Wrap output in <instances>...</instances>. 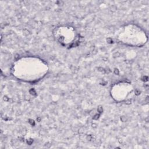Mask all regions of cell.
<instances>
[{
  "label": "cell",
  "mask_w": 149,
  "mask_h": 149,
  "mask_svg": "<svg viewBox=\"0 0 149 149\" xmlns=\"http://www.w3.org/2000/svg\"><path fill=\"white\" fill-rule=\"evenodd\" d=\"M49 68L42 59L35 56H24L16 59L10 69L12 75L20 81L34 83L42 79Z\"/></svg>",
  "instance_id": "6da1fadb"
},
{
  "label": "cell",
  "mask_w": 149,
  "mask_h": 149,
  "mask_svg": "<svg viewBox=\"0 0 149 149\" xmlns=\"http://www.w3.org/2000/svg\"><path fill=\"white\" fill-rule=\"evenodd\" d=\"M115 36L119 42L134 47H143L148 39L145 31L134 23L123 25L117 30Z\"/></svg>",
  "instance_id": "7a4b0ae2"
},
{
  "label": "cell",
  "mask_w": 149,
  "mask_h": 149,
  "mask_svg": "<svg viewBox=\"0 0 149 149\" xmlns=\"http://www.w3.org/2000/svg\"><path fill=\"white\" fill-rule=\"evenodd\" d=\"M55 40L61 46L70 48L78 41L79 37L76 30L72 26L62 24L55 27L52 31Z\"/></svg>",
  "instance_id": "3957f363"
},
{
  "label": "cell",
  "mask_w": 149,
  "mask_h": 149,
  "mask_svg": "<svg viewBox=\"0 0 149 149\" xmlns=\"http://www.w3.org/2000/svg\"><path fill=\"white\" fill-rule=\"evenodd\" d=\"M110 94L115 101L125 102L133 98L134 95V89L130 83L125 81H119L111 86Z\"/></svg>",
  "instance_id": "277c9868"
}]
</instances>
